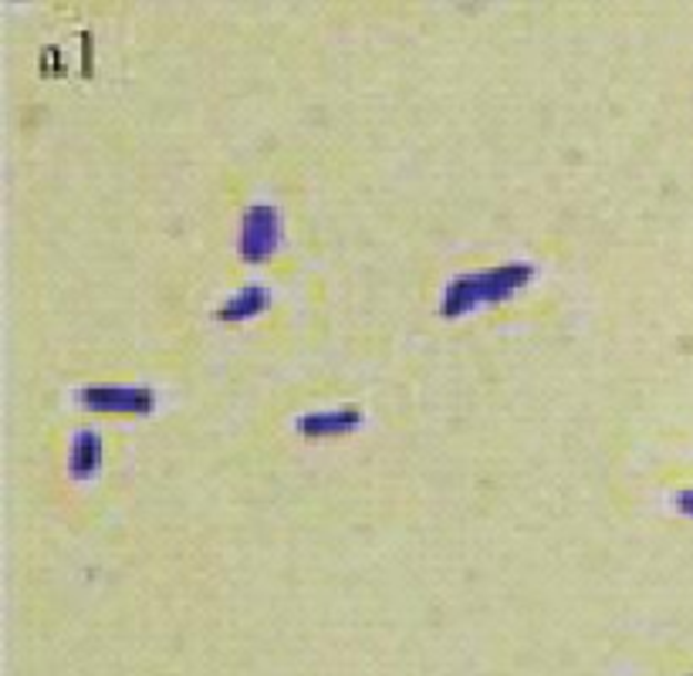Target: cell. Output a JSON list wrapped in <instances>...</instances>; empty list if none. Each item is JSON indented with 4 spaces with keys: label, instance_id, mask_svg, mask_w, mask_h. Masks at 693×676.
I'll use <instances>...</instances> for the list:
<instances>
[{
    "label": "cell",
    "instance_id": "1",
    "mask_svg": "<svg viewBox=\"0 0 693 676\" xmlns=\"http://www.w3.org/2000/svg\"><path fill=\"white\" fill-rule=\"evenodd\" d=\"M534 281V264L528 260H511L498 267H480V270H463L447 288L440 301L444 318H463L483 305H501L514 291L528 288Z\"/></svg>",
    "mask_w": 693,
    "mask_h": 676
},
{
    "label": "cell",
    "instance_id": "2",
    "mask_svg": "<svg viewBox=\"0 0 693 676\" xmlns=\"http://www.w3.org/2000/svg\"><path fill=\"white\" fill-rule=\"evenodd\" d=\"M285 237V221L282 211L271 207V203H254L241 217V234H237V254L247 264H261L271 254L282 250Z\"/></svg>",
    "mask_w": 693,
    "mask_h": 676
},
{
    "label": "cell",
    "instance_id": "3",
    "mask_svg": "<svg viewBox=\"0 0 693 676\" xmlns=\"http://www.w3.org/2000/svg\"><path fill=\"white\" fill-rule=\"evenodd\" d=\"M75 402L89 413L150 417L156 410V392L150 386H85L75 392Z\"/></svg>",
    "mask_w": 693,
    "mask_h": 676
},
{
    "label": "cell",
    "instance_id": "4",
    "mask_svg": "<svg viewBox=\"0 0 693 676\" xmlns=\"http://www.w3.org/2000/svg\"><path fill=\"white\" fill-rule=\"evenodd\" d=\"M366 423L363 406H335V410H315L295 420V430L305 440H325V437H345L356 433Z\"/></svg>",
    "mask_w": 693,
    "mask_h": 676
},
{
    "label": "cell",
    "instance_id": "5",
    "mask_svg": "<svg viewBox=\"0 0 693 676\" xmlns=\"http://www.w3.org/2000/svg\"><path fill=\"white\" fill-rule=\"evenodd\" d=\"M102 453H105V443H102V433L99 430H79L68 443V478L79 481V484H89L99 478L102 470Z\"/></svg>",
    "mask_w": 693,
    "mask_h": 676
},
{
    "label": "cell",
    "instance_id": "6",
    "mask_svg": "<svg viewBox=\"0 0 693 676\" xmlns=\"http://www.w3.org/2000/svg\"><path fill=\"white\" fill-rule=\"evenodd\" d=\"M267 308H271V295H267L261 285H244L241 291H234V295L221 305L217 318H221V321H251V318L264 315Z\"/></svg>",
    "mask_w": 693,
    "mask_h": 676
},
{
    "label": "cell",
    "instance_id": "7",
    "mask_svg": "<svg viewBox=\"0 0 693 676\" xmlns=\"http://www.w3.org/2000/svg\"><path fill=\"white\" fill-rule=\"evenodd\" d=\"M673 508H676L683 518H693V488L676 491V494H673Z\"/></svg>",
    "mask_w": 693,
    "mask_h": 676
}]
</instances>
